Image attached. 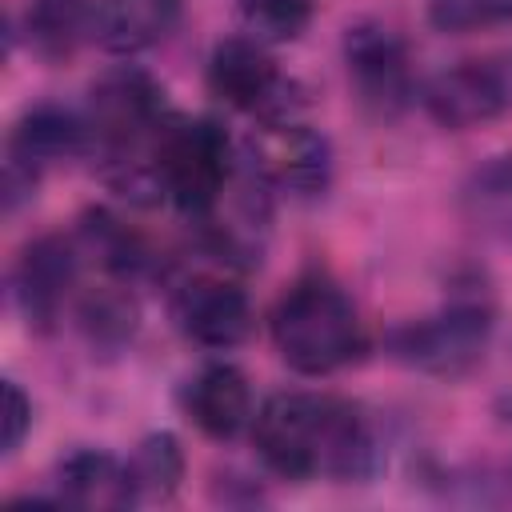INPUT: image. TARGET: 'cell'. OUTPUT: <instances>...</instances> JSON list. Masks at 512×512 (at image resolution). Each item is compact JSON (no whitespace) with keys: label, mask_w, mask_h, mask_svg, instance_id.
<instances>
[{"label":"cell","mask_w":512,"mask_h":512,"mask_svg":"<svg viewBox=\"0 0 512 512\" xmlns=\"http://www.w3.org/2000/svg\"><path fill=\"white\" fill-rule=\"evenodd\" d=\"M260 460L284 480H364L380 448L360 404L332 392H276L252 416Z\"/></svg>","instance_id":"obj_1"},{"label":"cell","mask_w":512,"mask_h":512,"mask_svg":"<svg viewBox=\"0 0 512 512\" xmlns=\"http://www.w3.org/2000/svg\"><path fill=\"white\" fill-rule=\"evenodd\" d=\"M268 332L280 360L300 376H328L352 364L368 344L352 296L320 272L300 276L276 300L268 316Z\"/></svg>","instance_id":"obj_2"},{"label":"cell","mask_w":512,"mask_h":512,"mask_svg":"<svg viewBox=\"0 0 512 512\" xmlns=\"http://www.w3.org/2000/svg\"><path fill=\"white\" fill-rule=\"evenodd\" d=\"M496 324V308L484 284H460L432 316L408 320L388 336V348L396 360H404L416 372L456 380L472 372L488 348Z\"/></svg>","instance_id":"obj_3"},{"label":"cell","mask_w":512,"mask_h":512,"mask_svg":"<svg viewBox=\"0 0 512 512\" xmlns=\"http://www.w3.org/2000/svg\"><path fill=\"white\" fill-rule=\"evenodd\" d=\"M152 160L164 200H172L188 220H204L236 176L228 132L208 116H172L156 140Z\"/></svg>","instance_id":"obj_4"},{"label":"cell","mask_w":512,"mask_h":512,"mask_svg":"<svg viewBox=\"0 0 512 512\" xmlns=\"http://www.w3.org/2000/svg\"><path fill=\"white\" fill-rule=\"evenodd\" d=\"M248 168L280 192L292 196H320L332 180V144L312 124H300L292 116L260 120V128L248 136Z\"/></svg>","instance_id":"obj_5"},{"label":"cell","mask_w":512,"mask_h":512,"mask_svg":"<svg viewBox=\"0 0 512 512\" xmlns=\"http://www.w3.org/2000/svg\"><path fill=\"white\" fill-rule=\"evenodd\" d=\"M208 92L220 96L228 108L252 112L260 120L292 116V80H284L268 44L256 36H228L212 48Z\"/></svg>","instance_id":"obj_6"},{"label":"cell","mask_w":512,"mask_h":512,"mask_svg":"<svg viewBox=\"0 0 512 512\" xmlns=\"http://www.w3.org/2000/svg\"><path fill=\"white\" fill-rule=\"evenodd\" d=\"M344 64H348V80H352L360 104L372 108L376 116H396L416 96L408 44L384 20L348 24V32H344Z\"/></svg>","instance_id":"obj_7"},{"label":"cell","mask_w":512,"mask_h":512,"mask_svg":"<svg viewBox=\"0 0 512 512\" xmlns=\"http://www.w3.org/2000/svg\"><path fill=\"white\" fill-rule=\"evenodd\" d=\"M172 320L192 344L224 352L252 336L256 316H252L248 292L240 284H232L216 272H196L172 288Z\"/></svg>","instance_id":"obj_8"},{"label":"cell","mask_w":512,"mask_h":512,"mask_svg":"<svg viewBox=\"0 0 512 512\" xmlns=\"http://www.w3.org/2000/svg\"><path fill=\"white\" fill-rule=\"evenodd\" d=\"M420 104L440 128L468 132L512 108V80L488 60H460L428 76V84L420 88Z\"/></svg>","instance_id":"obj_9"},{"label":"cell","mask_w":512,"mask_h":512,"mask_svg":"<svg viewBox=\"0 0 512 512\" xmlns=\"http://www.w3.org/2000/svg\"><path fill=\"white\" fill-rule=\"evenodd\" d=\"M76 268H80V244L60 232H48L24 244L12 268V300L32 332L56 328L64 300L76 284Z\"/></svg>","instance_id":"obj_10"},{"label":"cell","mask_w":512,"mask_h":512,"mask_svg":"<svg viewBox=\"0 0 512 512\" xmlns=\"http://www.w3.org/2000/svg\"><path fill=\"white\" fill-rule=\"evenodd\" d=\"M84 152H92L88 116L76 108L52 104V100L32 104L12 124V136H8V164L24 168L32 176H40L48 164H60V160H72Z\"/></svg>","instance_id":"obj_11"},{"label":"cell","mask_w":512,"mask_h":512,"mask_svg":"<svg viewBox=\"0 0 512 512\" xmlns=\"http://www.w3.org/2000/svg\"><path fill=\"white\" fill-rule=\"evenodd\" d=\"M184 412L188 420L212 436V440H232L248 420H252V388L248 376L236 364H204L188 388H184Z\"/></svg>","instance_id":"obj_12"},{"label":"cell","mask_w":512,"mask_h":512,"mask_svg":"<svg viewBox=\"0 0 512 512\" xmlns=\"http://www.w3.org/2000/svg\"><path fill=\"white\" fill-rule=\"evenodd\" d=\"M52 504L72 508H128V468L104 448H76L68 452L52 472Z\"/></svg>","instance_id":"obj_13"},{"label":"cell","mask_w":512,"mask_h":512,"mask_svg":"<svg viewBox=\"0 0 512 512\" xmlns=\"http://www.w3.org/2000/svg\"><path fill=\"white\" fill-rule=\"evenodd\" d=\"M184 0H96L92 40L112 56H136L180 24Z\"/></svg>","instance_id":"obj_14"},{"label":"cell","mask_w":512,"mask_h":512,"mask_svg":"<svg viewBox=\"0 0 512 512\" xmlns=\"http://www.w3.org/2000/svg\"><path fill=\"white\" fill-rule=\"evenodd\" d=\"M460 212L480 236L512 244V152L488 156L464 176Z\"/></svg>","instance_id":"obj_15"},{"label":"cell","mask_w":512,"mask_h":512,"mask_svg":"<svg viewBox=\"0 0 512 512\" xmlns=\"http://www.w3.org/2000/svg\"><path fill=\"white\" fill-rule=\"evenodd\" d=\"M24 28L36 56L60 64L96 32V0H28Z\"/></svg>","instance_id":"obj_16"},{"label":"cell","mask_w":512,"mask_h":512,"mask_svg":"<svg viewBox=\"0 0 512 512\" xmlns=\"http://www.w3.org/2000/svg\"><path fill=\"white\" fill-rule=\"evenodd\" d=\"M132 504H160L172 500L184 480V448L172 432H148L124 460Z\"/></svg>","instance_id":"obj_17"},{"label":"cell","mask_w":512,"mask_h":512,"mask_svg":"<svg viewBox=\"0 0 512 512\" xmlns=\"http://www.w3.org/2000/svg\"><path fill=\"white\" fill-rule=\"evenodd\" d=\"M80 244L100 260L104 272H112V276H120V280L140 276V272L152 268V252H148V244H144L128 224H120L112 212H104V208L84 212Z\"/></svg>","instance_id":"obj_18"},{"label":"cell","mask_w":512,"mask_h":512,"mask_svg":"<svg viewBox=\"0 0 512 512\" xmlns=\"http://www.w3.org/2000/svg\"><path fill=\"white\" fill-rule=\"evenodd\" d=\"M80 328L96 348H120L140 328V304L124 284H100L80 296Z\"/></svg>","instance_id":"obj_19"},{"label":"cell","mask_w":512,"mask_h":512,"mask_svg":"<svg viewBox=\"0 0 512 512\" xmlns=\"http://www.w3.org/2000/svg\"><path fill=\"white\" fill-rule=\"evenodd\" d=\"M312 8H316V0H240L248 36L264 40V44L296 40L308 28Z\"/></svg>","instance_id":"obj_20"},{"label":"cell","mask_w":512,"mask_h":512,"mask_svg":"<svg viewBox=\"0 0 512 512\" xmlns=\"http://www.w3.org/2000/svg\"><path fill=\"white\" fill-rule=\"evenodd\" d=\"M424 8H428V24L452 36L512 24V0H428Z\"/></svg>","instance_id":"obj_21"},{"label":"cell","mask_w":512,"mask_h":512,"mask_svg":"<svg viewBox=\"0 0 512 512\" xmlns=\"http://www.w3.org/2000/svg\"><path fill=\"white\" fill-rule=\"evenodd\" d=\"M32 428V400L16 380H4V452H16Z\"/></svg>","instance_id":"obj_22"}]
</instances>
